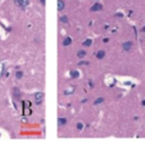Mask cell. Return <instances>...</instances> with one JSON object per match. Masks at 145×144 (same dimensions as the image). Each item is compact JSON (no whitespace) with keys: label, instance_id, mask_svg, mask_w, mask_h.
<instances>
[{"label":"cell","instance_id":"6da1fadb","mask_svg":"<svg viewBox=\"0 0 145 144\" xmlns=\"http://www.w3.org/2000/svg\"><path fill=\"white\" fill-rule=\"evenodd\" d=\"M43 99H44V93L43 92H38V93H35V95H34L35 105H40L42 102H43Z\"/></svg>","mask_w":145,"mask_h":144},{"label":"cell","instance_id":"7a4b0ae2","mask_svg":"<svg viewBox=\"0 0 145 144\" xmlns=\"http://www.w3.org/2000/svg\"><path fill=\"white\" fill-rule=\"evenodd\" d=\"M132 48H133V42L132 41H126V42L122 43V49H124L125 51H129Z\"/></svg>","mask_w":145,"mask_h":144},{"label":"cell","instance_id":"3957f363","mask_svg":"<svg viewBox=\"0 0 145 144\" xmlns=\"http://www.w3.org/2000/svg\"><path fill=\"white\" fill-rule=\"evenodd\" d=\"M16 5L20 8H25L27 5H28V0H15Z\"/></svg>","mask_w":145,"mask_h":144},{"label":"cell","instance_id":"277c9868","mask_svg":"<svg viewBox=\"0 0 145 144\" xmlns=\"http://www.w3.org/2000/svg\"><path fill=\"white\" fill-rule=\"evenodd\" d=\"M102 5L101 4H95V5H93V6L91 7V12H100V10H102Z\"/></svg>","mask_w":145,"mask_h":144},{"label":"cell","instance_id":"5b68a950","mask_svg":"<svg viewBox=\"0 0 145 144\" xmlns=\"http://www.w3.org/2000/svg\"><path fill=\"white\" fill-rule=\"evenodd\" d=\"M5 70H6V65H5V62L0 61V78L5 75Z\"/></svg>","mask_w":145,"mask_h":144},{"label":"cell","instance_id":"8992f818","mask_svg":"<svg viewBox=\"0 0 145 144\" xmlns=\"http://www.w3.org/2000/svg\"><path fill=\"white\" fill-rule=\"evenodd\" d=\"M58 10L59 12H61V10H63V8H65V2H63V0H58Z\"/></svg>","mask_w":145,"mask_h":144},{"label":"cell","instance_id":"52a82bcc","mask_svg":"<svg viewBox=\"0 0 145 144\" xmlns=\"http://www.w3.org/2000/svg\"><path fill=\"white\" fill-rule=\"evenodd\" d=\"M63 44L65 47L70 46V44H71V38H69V36H68V38H65V39H63Z\"/></svg>","mask_w":145,"mask_h":144},{"label":"cell","instance_id":"ba28073f","mask_svg":"<svg viewBox=\"0 0 145 144\" xmlns=\"http://www.w3.org/2000/svg\"><path fill=\"white\" fill-rule=\"evenodd\" d=\"M66 124H67V119H66V118L60 117L58 119V125H59V126H65Z\"/></svg>","mask_w":145,"mask_h":144},{"label":"cell","instance_id":"9c48e42d","mask_svg":"<svg viewBox=\"0 0 145 144\" xmlns=\"http://www.w3.org/2000/svg\"><path fill=\"white\" fill-rule=\"evenodd\" d=\"M13 93H14V97L16 99H19V97H20V92H19V90L17 89V87H14L13 89Z\"/></svg>","mask_w":145,"mask_h":144},{"label":"cell","instance_id":"30bf717a","mask_svg":"<svg viewBox=\"0 0 145 144\" xmlns=\"http://www.w3.org/2000/svg\"><path fill=\"white\" fill-rule=\"evenodd\" d=\"M104 56H106V52H104L103 50H100V51L96 52V58L98 59H103L104 58Z\"/></svg>","mask_w":145,"mask_h":144},{"label":"cell","instance_id":"8fae6325","mask_svg":"<svg viewBox=\"0 0 145 144\" xmlns=\"http://www.w3.org/2000/svg\"><path fill=\"white\" fill-rule=\"evenodd\" d=\"M86 56V51L85 50H79L78 52H77V57L78 58H84Z\"/></svg>","mask_w":145,"mask_h":144},{"label":"cell","instance_id":"7c38bea8","mask_svg":"<svg viewBox=\"0 0 145 144\" xmlns=\"http://www.w3.org/2000/svg\"><path fill=\"white\" fill-rule=\"evenodd\" d=\"M23 75H24V73L22 72V70H18V72H16V78H17V79L23 78Z\"/></svg>","mask_w":145,"mask_h":144},{"label":"cell","instance_id":"4fadbf2b","mask_svg":"<svg viewBox=\"0 0 145 144\" xmlns=\"http://www.w3.org/2000/svg\"><path fill=\"white\" fill-rule=\"evenodd\" d=\"M102 102H104V98H98V99H96V100L94 101V105H100V103H102Z\"/></svg>","mask_w":145,"mask_h":144},{"label":"cell","instance_id":"5bb4252c","mask_svg":"<svg viewBox=\"0 0 145 144\" xmlns=\"http://www.w3.org/2000/svg\"><path fill=\"white\" fill-rule=\"evenodd\" d=\"M70 75H71V77H73V78H77V77L79 76L78 72H76V70H71V72H70Z\"/></svg>","mask_w":145,"mask_h":144},{"label":"cell","instance_id":"9a60e30c","mask_svg":"<svg viewBox=\"0 0 145 144\" xmlns=\"http://www.w3.org/2000/svg\"><path fill=\"white\" fill-rule=\"evenodd\" d=\"M91 44H92V40H90V39H87L86 41H84V42H83V46H84V47H90Z\"/></svg>","mask_w":145,"mask_h":144},{"label":"cell","instance_id":"2e32d148","mask_svg":"<svg viewBox=\"0 0 145 144\" xmlns=\"http://www.w3.org/2000/svg\"><path fill=\"white\" fill-rule=\"evenodd\" d=\"M60 22L63 23V24L68 23V17H67V16H61V17H60Z\"/></svg>","mask_w":145,"mask_h":144},{"label":"cell","instance_id":"e0dca14e","mask_svg":"<svg viewBox=\"0 0 145 144\" xmlns=\"http://www.w3.org/2000/svg\"><path fill=\"white\" fill-rule=\"evenodd\" d=\"M76 127H77V129H78V131H82V129H83V124H82V123H78V124L76 125Z\"/></svg>","mask_w":145,"mask_h":144},{"label":"cell","instance_id":"ac0fdd59","mask_svg":"<svg viewBox=\"0 0 145 144\" xmlns=\"http://www.w3.org/2000/svg\"><path fill=\"white\" fill-rule=\"evenodd\" d=\"M78 65H79V66H84V65L87 66V65H88V61H81V62H79Z\"/></svg>","mask_w":145,"mask_h":144},{"label":"cell","instance_id":"d6986e66","mask_svg":"<svg viewBox=\"0 0 145 144\" xmlns=\"http://www.w3.org/2000/svg\"><path fill=\"white\" fill-rule=\"evenodd\" d=\"M40 1H41V4H42V5H45V0H40Z\"/></svg>","mask_w":145,"mask_h":144},{"label":"cell","instance_id":"ffe728a7","mask_svg":"<svg viewBox=\"0 0 145 144\" xmlns=\"http://www.w3.org/2000/svg\"><path fill=\"white\" fill-rule=\"evenodd\" d=\"M142 32H144V33H145V26L143 27V28H142Z\"/></svg>","mask_w":145,"mask_h":144},{"label":"cell","instance_id":"44dd1931","mask_svg":"<svg viewBox=\"0 0 145 144\" xmlns=\"http://www.w3.org/2000/svg\"><path fill=\"white\" fill-rule=\"evenodd\" d=\"M142 105H145V100H144V101H143V102H142Z\"/></svg>","mask_w":145,"mask_h":144}]
</instances>
